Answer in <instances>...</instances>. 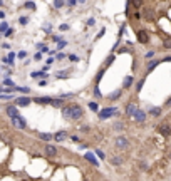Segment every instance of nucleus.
I'll list each match as a JSON object with an SVG mask.
<instances>
[{"label": "nucleus", "instance_id": "obj_1", "mask_svg": "<svg viewBox=\"0 0 171 181\" xmlns=\"http://www.w3.org/2000/svg\"><path fill=\"white\" fill-rule=\"evenodd\" d=\"M62 116L64 119H71V121H77L84 116V111L77 104H71V106H64L62 107Z\"/></svg>", "mask_w": 171, "mask_h": 181}, {"label": "nucleus", "instance_id": "obj_2", "mask_svg": "<svg viewBox=\"0 0 171 181\" xmlns=\"http://www.w3.org/2000/svg\"><path fill=\"white\" fill-rule=\"evenodd\" d=\"M12 124H14V128H19V129H25V128H27L25 118H22V116L12 119Z\"/></svg>", "mask_w": 171, "mask_h": 181}, {"label": "nucleus", "instance_id": "obj_3", "mask_svg": "<svg viewBox=\"0 0 171 181\" xmlns=\"http://www.w3.org/2000/svg\"><path fill=\"white\" fill-rule=\"evenodd\" d=\"M113 114H116V107H106L99 112V119H109Z\"/></svg>", "mask_w": 171, "mask_h": 181}, {"label": "nucleus", "instance_id": "obj_4", "mask_svg": "<svg viewBox=\"0 0 171 181\" xmlns=\"http://www.w3.org/2000/svg\"><path fill=\"white\" fill-rule=\"evenodd\" d=\"M138 40L141 44H148L149 42V35H148V32L146 30H138Z\"/></svg>", "mask_w": 171, "mask_h": 181}, {"label": "nucleus", "instance_id": "obj_5", "mask_svg": "<svg viewBox=\"0 0 171 181\" xmlns=\"http://www.w3.org/2000/svg\"><path fill=\"white\" fill-rule=\"evenodd\" d=\"M14 102H15V106H20V107H27V106H29L32 101H30L29 97H17Z\"/></svg>", "mask_w": 171, "mask_h": 181}, {"label": "nucleus", "instance_id": "obj_6", "mask_svg": "<svg viewBox=\"0 0 171 181\" xmlns=\"http://www.w3.org/2000/svg\"><path fill=\"white\" fill-rule=\"evenodd\" d=\"M128 139H126L124 136H119V138H116V146L118 148H121V149H124V148H128Z\"/></svg>", "mask_w": 171, "mask_h": 181}, {"label": "nucleus", "instance_id": "obj_7", "mask_svg": "<svg viewBox=\"0 0 171 181\" xmlns=\"http://www.w3.org/2000/svg\"><path fill=\"white\" fill-rule=\"evenodd\" d=\"M158 131H159L161 134H165V136H170V133H171L170 126L166 124V123H163V124H159V126H158Z\"/></svg>", "mask_w": 171, "mask_h": 181}, {"label": "nucleus", "instance_id": "obj_8", "mask_svg": "<svg viewBox=\"0 0 171 181\" xmlns=\"http://www.w3.org/2000/svg\"><path fill=\"white\" fill-rule=\"evenodd\" d=\"M45 154L51 156V158H54V156L57 154V148L56 146H52V144H47L45 146Z\"/></svg>", "mask_w": 171, "mask_h": 181}, {"label": "nucleus", "instance_id": "obj_9", "mask_svg": "<svg viewBox=\"0 0 171 181\" xmlns=\"http://www.w3.org/2000/svg\"><path fill=\"white\" fill-rule=\"evenodd\" d=\"M133 118H134V121H138V123H143V121L146 119V114L143 112V111H139V109H138V111L133 114Z\"/></svg>", "mask_w": 171, "mask_h": 181}, {"label": "nucleus", "instance_id": "obj_10", "mask_svg": "<svg viewBox=\"0 0 171 181\" xmlns=\"http://www.w3.org/2000/svg\"><path fill=\"white\" fill-rule=\"evenodd\" d=\"M7 114L10 116V119H14V118H19V112H17V107H14V106H9V107H7Z\"/></svg>", "mask_w": 171, "mask_h": 181}, {"label": "nucleus", "instance_id": "obj_11", "mask_svg": "<svg viewBox=\"0 0 171 181\" xmlns=\"http://www.w3.org/2000/svg\"><path fill=\"white\" fill-rule=\"evenodd\" d=\"M138 111V107H136V104H133V102H129L128 104V107H126V114L128 116H133V114Z\"/></svg>", "mask_w": 171, "mask_h": 181}, {"label": "nucleus", "instance_id": "obj_12", "mask_svg": "<svg viewBox=\"0 0 171 181\" xmlns=\"http://www.w3.org/2000/svg\"><path fill=\"white\" fill-rule=\"evenodd\" d=\"M121 96H123V91H121V89H118V91H114L113 94H109L108 99H109V101H116V99L121 97Z\"/></svg>", "mask_w": 171, "mask_h": 181}, {"label": "nucleus", "instance_id": "obj_13", "mask_svg": "<svg viewBox=\"0 0 171 181\" xmlns=\"http://www.w3.org/2000/svg\"><path fill=\"white\" fill-rule=\"evenodd\" d=\"M34 102H37V104H52V99L51 97H35Z\"/></svg>", "mask_w": 171, "mask_h": 181}, {"label": "nucleus", "instance_id": "obj_14", "mask_svg": "<svg viewBox=\"0 0 171 181\" xmlns=\"http://www.w3.org/2000/svg\"><path fill=\"white\" fill-rule=\"evenodd\" d=\"M66 138H67V133H66V131H59L57 134H54V139L56 141H64Z\"/></svg>", "mask_w": 171, "mask_h": 181}, {"label": "nucleus", "instance_id": "obj_15", "mask_svg": "<svg viewBox=\"0 0 171 181\" xmlns=\"http://www.w3.org/2000/svg\"><path fill=\"white\" fill-rule=\"evenodd\" d=\"M86 159H87L89 163H92L94 166H97V159H96V156H94L92 153H87V154H86Z\"/></svg>", "mask_w": 171, "mask_h": 181}, {"label": "nucleus", "instance_id": "obj_16", "mask_svg": "<svg viewBox=\"0 0 171 181\" xmlns=\"http://www.w3.org/2000/svg\"><path fill=\"white\" fill-rule=\"evenodd\" d=\"M39 138H40V139H44V141H51V139H54V134H47V133H39Z\"/></svg>", "mask_w": 171, "mask_h": 181}, {"label": "nucleus", "instance_id": "obj_17", "mask_svg": "<svg viewBox=\"0 0 171 181\" xmlns=\"http://www.w3.org/2000/svg\"><path fill=\"white\" fill-rule=\"evenodd\" d=\"M89 109L94 111V112H97V111H99V104L96 102V101H92V102H89Z\"/></svg>", "mask_w": 171, "mask_h": 181}, {"label": "nucleus", "instance_id": "obj_18", "mask_svg": "<svg viewBox=\"0 0 171 181\" xmlns=\"http://www.w3.org/2000/svg\"><path fill=\"white\" fill-rule=\"evenodd\" d=\"M52 106H54V107H61V106H64L62 99H52Z\"/></svg>", "mask_w": 171, "mask_h": 181}, {"label": "nucleus", "instance_id": "obj_19", "mask_svg": "<svg viewBox=\"0 0 171 181\" xmlns=\"http://www.w3.org/2000/svg\"><path fill=\"white\" fill-rule=\"evenodd\" d=\"M163 47H165V49H171V37H168V39L163 40Z\"/></svg>", "mask_w": 171, "mask_h": 181}, {"label": "nucleus", "instance_id": "obj_20", "mask_svg": "<svg viewBox=\"0 0 171 181\" xmlns=\"http://www.w3.org/2000/svg\"><path fill=\"white\" fill-rule=\"evenodd\" d=\"M158 64H159V61H153V62L148 64V72H149V71H153V69H154L156 66H158Z\"/></svg>", "mask_w": 171, "mask_h": 181}, {"label": "nucleus", "instance_id": "obj_21", "mask_svg": "<svg viewBox=\"0 0 171 181\" xmlns=\"http://www.w3.org/2000/svg\"><path fill=\"white\" fill-rule=\"evenodd\" d=\"M102 74H104V69H102V71H99L97 76H96V87H97V84L101 82V77H102Z\"/></svg>", "mask_w": 171, "mask_h": 181}, {"label": "nucleus", "instance_id": "obj_22", "mask_svg": "<svg viewBox=\"0 0 171 181\" xmlns=\"http://www.w3.org/2000/svg\"><path fill=\"white\" fill-rule=\"evenodd\" d=\"M25 9H29V10H35V4H34V2H25Z\"/></svg>", "mask_w": 171, "mask_h": 181}, {"label": "nucleus", "instance_id": "obj_23", "mask_svg": "<svg viewBox=\"0 0 171 181\" xmlns=\"http://www.w3.org/2000/svg\"><path fill=\"white\" fill-rule=\"evenodd\" d=\"M4 84H5L7 87H14L15 89V86H14V82H12V79H4Z\"/></svg>", "mask_w": 171, "mask_h": 181}, {"label": "nucleus", "instance_id": "obj_24", "mask_svg": "<svg viewBox=\"0 0 171 181\" xmlns=\"http://www.w3.org/2000/svg\"><path fill=\"white\" fill-rule=\"evenodd\" d=\"M131 84H133V77H131V76H128V77H126V81H124V87H129Z\"/></svg>", "mask_w": 171, "mask_h": 181}, {"label": "nucleus", "instance_id": "obj_25", "mask_svg": "<svg viewBox=\"0 0 171 181\" xmlns=\"http://www.w3.org/2000/svg\"><path fill=\"white\" fill-rule=\"evenodd\" d=\"M149 112L153 114V116H159V114H161V109L159 107H154V109H151Z\"/></svg>", "mask_w": 171, "mask_h": 181}, {"label": "nucleus", "instance_id": "obj_26", "mask_svg": "<svg viewBox=\"0 0 171 181\" xmlns=\"http://www.w3.org/2000/svg\"><path fill=\"white\" fill-rule=\"evenodd\" d=\"M7 27H9V24H7V22H2V24H0V34H2V32H5Z\"/></svg>", "mask_w": 171, "mask_h": 181}, {"label": "nucleus", "instance_id": "obj_27", "mask_svg": "<svg viewBox=\"0 0 171 181\" xmlns=\"http://www.w3.org/2000/svg\"><path fill=\"white\" fill-rule=\"evenodd\" d=\"M114 129H124V124H123V123H116V124H114Z\"/></svg>", "mask_w": 171, "mask_h": 181}, {"label": "nucleus", "instance_id": "obj_28", "mask_svg": "<svg viewBox=\"0 0 171 181\" xmlns=\"http://www.w3.org/2000/svg\"><path fill=\"white\" fill-rule=\"evenodd\" d=\"M54 7H56V9H61V7H64V2L57 0V2H54Z\"/></svg>", "mask_w": 171, "mask_h": 181}, {"label": "nucleus", "instance_id": "obj_29", "mask_svg": "<svg viewBox=\"0 0 171 181\" xmlns=\"http://www.w3.org/2000/svg\"><path fill=\"white\" fill-rule=\"evenodd\" d=\"M111 163L118 166V164H121V159H119V158H113V159H111Z\"/></svg>", "mask_w": 171, "mask_h": 181}, {"label": "nucleus", "instance_id": "obj_30", "mask_svg": "<svg viewBox=\"0 0 171 181\" xmlns=\"http://www.w3.org/2000/svg\"><path fill=\"white\" fill-rule=\"evenodd\" d=\"M113 62H114V56H111L108 61H106V67H109V64H113Z\"/></svg>", "mask_w": 171, "mask_h": 181}, {"label": "nucleus", "instance_id": "obj_31", "mask_svg": "<svg viewBox=\"0 0 171 181\" xmlns=\"http://www.w3.org/2000/svg\"><path fill=\"white\" fill-rule=\"evenodd\" d=\"M153 56H154V52H153V50H149V52H146V54H144V57H146V59H151Z\"/></svg>", "mask_w": 171, "mask_h": 181}, {"label": "nucleus", "instance_id": "obj_32", "mask_svg": "<svg viewBox=\"0 0 171 181\" xmlns=\"http://www.w3.org/2000/svg\"><path fill=\"white\" fill-rule=\"evenodd\" d=\"M27 22H29V19H27V17H20V24H22V25H25Z\"/></svg>", "mask_w": 171, "mask_h": 181}, {"label": "nucleus", "instance_id": "obj_33", "mask_svg": "<svg viewBox=\"0 0 171 181\" xmlns=\"http://www.w3.org/2000/svg\"><path fill=\"white\" fill-rule=\"evenodd\" d=\"M143 84H144V79H141L139 82H138V87H136V89H138V91H141V87H143Z\"/></svg>", "mask_w": 171, "mask_h": 181}, {"label": "nucleus", "instance_id": "obj_34", "mask_svg": "<svg viewBox=\"0 0 171 181\" xmlns=\"http://www.w3.org/2000/svg\"><path fill=\"white\" fill-rule=\"evenodd\" d=\"M56 76H57V77H61V79H62V77H67V74H66V72H57Z\"/></svg>", "mask_w": 171, "mask_h": 181}, {"label": "nucleus", "instance_id": "obj_35", "mask_svg": "<svg viewBox=\"0 0 171 181\" xmlns=\"http://www.w3.org/2000/svg\"><path fill=\"white\" fill-rule=\"evenodd\" d=\"M12 34H14V30H12V29H7V32H5V37H10Z\"/></svg>", "mask_w": 171, "mask_h": 181}, {"label": "nucleus", "instance_id": "obj_36", "mask_svg": "<svg viewBox=\"0 0 171 181\" xmlns=\"http://www.w3.org/2000/svg\"><path fill=\"white\" fill-rule=\"evenodd\" d=\"M94 96H96V97H101V92H99V89H97V87L94 89Z\"/></svg>", "mask_w": 171, "mask_h": 181}, {"label": "nucleus", "instance_id": "obj_37", "mask_svg": "<svg viewBox=\"0 0 171 181\" xmlns=\"http://www.w3.org/2000/svg\"><path fill=\"white\" fill-rule=\"evenodd\" d=\"M40 57H42V54L40 52H37L35 56H34V59H35V61H40Z\"/></svg>", "mask_w": 171, "mask_h": 181}, {"label": "nucleus", "instance_id": "obj_38", "mask_svg": "<svg viewBox=\"0 0 171 181\" xmlns=\"http://www.w3.org/2000/svg\"><path fill=\"white\" fill-rule=\"evenodd\" d=\"M61 30H69V25L67 24H62V25H61Z\"/></svg>", "mask_w": 171, "mask_h": 181}, {"label": "nucleus", "instance_id": "obj_39", "mask_svg": "<svg viewBox=\"0 0 171 181\" xmlns=\"http://www.w3.org/2000/svg\"><path fill=\"white\" fill-rule=\"evenodd\" d=\"M118 52H119V54H126V52H128V49H126V47H121Z\"/></svg>", "mask_w": 171, "mask_h": 181}, {"label": "nucleus", "instance_id": "obj_40", "mask_svg": "<svg viewBox=\"0 0 171 181\" xmlns=\"http://www.w3.org/2000/svg\"><path fill=\"white\" fill-rule=\"evenodd\" d=\"M52 40H54V42H61V37H59V35H54V37H52Z\"/></svg>", "mask_w": 171, "mask_h": 181}, {"label": "nucleus", "instance_id": "obj_41", "mask_svg": "<svg viewBox=\"0 0 171 181\" xmlns=\"http://www.w3.org/2000/svg\"><path fill=\"white\" fill-rule=\"evenodd\" d=\"M96 153H97V156L101 158V159H104V153H102V151H96Z\"/></svg>", "mask_w": 171, "mask_h": 181}, {"label": "nucleus", "instance_id": "obj_42", "mask_svg": "<svg viewBox=\"0 0 171 181\" xmlns=\"http://www.w3.org/2000/svg\"><path fill=\"white\" fill-rule=\"evenodd\" d=\"M25 56H27V52H24V50H22V52H19V57H20V59H24Z\"/></svg>", "mask_w": 171, "mask_h": 181}, {"label": "nucleus", "instance_id": "obj_43", "mask_svg": "<svg viewBox=\"0 0 171 181\" xmlns=\"http://www.w3.org/2000/svg\"><path fill=\"white\" fill-rule=\"evenodd\" d=\"M94 24H96V20H94V19H89V20H87V25H94Z\"/></svg>", "mask_w": 171, "mask_h": 181}, {"label": "nucleus", "instance_id": "obj_44", "mask_svg": "<svg viewBox=\"0 0 171 181\" xmlns=\"http://www.w3.org/2000/svg\"><path fill=\"white\" fill-rule=\"evenodd\" d=\"M166 106H171V97L168 99V102H166Z\"/></svg>", "mask_w": 171, "mask_h": 181}, {"label": "nucleus", "instance_id": "obj_45", "mask_svg": "<svg viewBox=\"0 0 171 181\" xmlns=\"http://www.w3.org/2000/svg\"><path fill=\"white\" fill-rule=\"evenodd\" d=\"M4 17H5V14H4V12H0V19H4Z\"/></svg>", "mask_w": 171, "mask_h": 181}, {"label": "nucleus", "instance_id": "obj_46", "mask_svg": "<svg viewBox=\"0 0 171 181\" xmlns=\"http://www.w3.org/2000/svg\"><path fill=\"white\" fill-rule=\"evenodd\" d=\"M0 7H2V2H0Z\"/></svg>", "mask_w": 171, "mask_h": 181}]
</instances>
